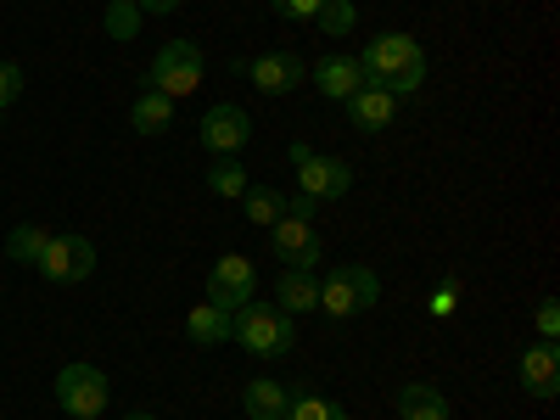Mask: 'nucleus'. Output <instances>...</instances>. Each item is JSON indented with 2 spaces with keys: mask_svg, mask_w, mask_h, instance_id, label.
I'll return each instance as SVG.
<instances>
[{
  "mask_svg": "<svg viewBox=\"0 0 560 420\" xmlns=\"http://www.w3.org/2000/svg\"><path fill=\"white\" fill-rule=\"evenodd\" d=\"M555 331H560V308H555V298H544L538 303V342H555Z\"/></svg>",
  "mask_w": 560,
  "mask_h": 420,
  "instance_id": "29",
  "label": "nucleus"
},
{
  "mask_svg": "<svg viewBox=\"0 0 560 420\" xmlns=\"http://www.w3.org/2000/svg\"><path fill=\"white\" fill-rule=\"evenodd\" d=\"M242 213H247V224H275L280 213H287V197L275 191V185H247V197H242Z\"/></svg>",
  "mask_w": 560,
  "mask_h": 420,
  "instance_id": "22",
  "label": "nucleus"
},
{
  "mask_svg": "<svg viewBox=\"0 0 560 420\" xmlns=\"http://www.w3.org/2000/svg\"><path fill=\"white\" fill-rule=\"evenodd\" d=\"M124 420H158V415H124Z\"/></svg>",
  "mask_w": 560,
  "mask_h": 420,
  "instance_id": "31",
  "label": "nucleus"
},
{
  "mask_svg": "<svg viewBox=\"0 0 560 420\" xmlns=\"http://www.w3.org/2000/svg\"><path fill=\"white\" fill-rule=\"evenodd\" d=\"M308 84L319 90L325 102H353V96H359V84H370V79H364L359 57H342V51H331V57H319V62L308 68Z\"/></svg>",
  "mask_w": 560,
  "mask_h": 420,
  "instance_id": "12",
  "label": "nucleus"
},
{
  "mask_svg": "<svg viewBox=\"0 0 560 420\" xmlns=\"http://www.w3.org/2000/svg\"><path fill=\"white\" fill-rule=\"evenodd\" d=\"M275 308L280 314H319V275L314 269H280L275 280Z\"/></svg>",
  "mask_w": 560,
  "mask_h": 420,
  "instance_id": "15",
  "label": "nucleus"
},
{
  "mask_svg": "<svg viewBox=\"0 0 560 420\" xmlns=\"http://www.w3.org/2000/svg\"><path fill=\"white\" fill-rule=\"evenodd\" d=\"M18 96H23V68L18 62H0V113H7Z\"/></svg>",
  "mask_w": 560,
  "mask_h": 420,
  "instance_id": "27",
  "label": "nucleus"
},
{
  "mask_svg": "<svg viewBox=\"0 0 560 420\" xmlns=\"http://www.w3.org/2000/svg\"><path fill=\"white\" fill-rule=\"evenodd\" d=\"M287 404H292V387H280V382H269V376H258V382L242 387L247 420H280V415H287Z\"/></svg>",
  "mask_w": 560,
  "mask_h": 420,
  "instance_id": "16",
  "label": "nucleus"
},
{
  "mask_svg": "<svg viewBox=\"0 0 560 420\" xmlns=\"http://www.w3.org/2000/svg\"><path fill=\"white\" fill-rule=\"evenodd\" d=\"M45 242H51V230H39V224H18L12 236H7V258H18V264H28V269H34V258L45 253Z\"/></svg>",
  "mask_w": 560,
  "mask_h": 420,
  "instance_id": "23",
  "label": "nucleus"
},
{
  "mask_svg": "<svg viewBox=\"0 0 560 420\" xmlns=\"http://www.w3.org/2000/svg\"><path fill=\"white\" fill-rule=\"evenodd\" d=\"M84 420H102V415H84Z\"/></svg>",
  "mask_w": 560,
  "mask_h": 420,
  "instance_id": "32",
  "label": "nucleus"
},
{
  "mask_svg": "<svg viewBox=\"0 0 560 420\" xmlns=\"http://www.w3.org/2000/svg\"><path fill=\"white\" fill-rule=\"evenodd\" d=\"M34 269H39L45 280H57V287H73V280H90V269H96V247L68 230V236L45 242V253L34 258Z\"/></svg>",
  "mask_w": 560,
  "mask_h": 420,
  "instance_id": "8",
  "label": "nucleus"
},
{
  "mask_svg": "<svg viewBox=\"0 0 560 420\" xmlns=\"http://www.w3.org/2000/svg\"><path fill=\"white\" fill-rule=\"evenodd\" d=\"M280 420H348V409L337 398L314 393V387H292V404H287V415H280Z\"/></svg>",
  "mask_w": 560,
  "mask_h": 420,
  "instance_id": "20",
  "label": "nucleus"
},
{
  "mask_svg": "<svg viewBox=\"0 0 560 420\" xmlns=\"http://www.w3.org/2000/svg\"><path fill=\"white\" fill-rule=\"evenodd\" d=\"M107 7H113V0H107Z\"/></svg>",
  "mask_w": 560,
  "mask_h": 420,
  "instance_id": "33",
  "label": "nucleus"
},
{
  "mask_svg": "<svg viewBox=\"0 0 560 420\" xmlns=\"http://www.w3.org/2000/svg\"><path fill=\"white\" fill-rule=\"evenodd\" d=\"M197 140H202V152H213V158H236L247 140H253V118H247L236 102H219V107L202 113Z\"/></svg>",
  "mask_w": 560,
  "mask_h": 420,
  "instance_id": "10",
  "label": "nucleus"
},
{
  "mask_svg": "<svg viewBox=\"0 0 560 420\" xmlns=\"http://www.w3.org/2000/svg\"><path fill=\"white\" fill-rule=\"evenodd\" d=\"M247 79L264 90V96H292V90H303L308 68H303L298 51H264V57L247 62Z\"/></svg>",
  "mask_w": 560,
  "mask_h": 420,
  "instance_id": "11",
  "label": "nucleus"
},
{
  "mask_svg": "<svg viewBox=\"0 0 560 420\" xmlns=\"http://www.w3.org/2000/svg\"><path fill=\"white\" fill-rule=\"evenodd\" d=\"M247 163L242 158H213V168H208V191L213 197H230V202H242L247 197Z\"/></svg>",
  "mask_w": 560,
  "mask_h": 420,
  "instance_id": "21",
  "label": "nucleus"
},
{
  "mask_svg": "<svg viewBox=\"0 0 560 420\" xmlns=\"http://www.w3.org/2000/svg\"><path fill=\"white\" fill-rule=\"evenodd\" d=\"M348 118H353L359 135H382L398 118V96H393V90H382V84H359V96L348 102Z\"/></svg>",
  "mask_w": 560,
  "mask_h": 420,
  "instance_id": "14",
  "label": "nucleus"
},
{
  "mask_svg": "<svg viewBox=\"0 0 560 420\" xmlns=\"http://www.w3.org/2000/svg\"><path fill=\"white\" fill-rule=\"evenodd\" d=\"M253 298H258V269H253V258H247V253L213 258V269H208V303L224 308V314H236V308L253 303Z\"/></svg>",
  "mask_w": 560,
  "mask_h": 420,
  "instance_id": "6",
  "label": "nucleus"
},
{
  "mask_svg": "<svg viewBox=\"0 0 560 420\" xmlns=\"http://www.w3.org/2000/svg\"><path fill=\"white\" fill-rule=\"evenodd\" d=\"M292 168H298V197H308V202H337L353 185V168L342 158H325V152L303 147V140H292Z\"/></svg>",
  "mask_w": 560,
  "mask_h": 420,
  "instance_id": "4",
  "label": "nucleus"
},
{
  "mask_svg": "<svg viewBox=\"0 0 560 420\" xmlns=\"http://www.w3.org/2000/svg\"><path fill=\"white\" fill-rule=\"evenodd\" d=\"M516 382H522L533 398H555V393H560V353H555V342H533V348H522V359H516Z\"/></svg>",
  "mask_w": 560,
  "mask_h": 420,
  "instance_id": "13",
  "label": "nucleus"
},
{
  "mask_svg": "<svg viewBox=\"0 0 560 420\" xmlns=\"http://www.w3.org/2000/svg\"><path fill=\"white\" fill-rule=\"evenodd\" d=\"M454 409H448V398L432 387V382H409L404 393H398V420H448Z\"/></svg>",
  "mask_w": 560,
  "mask_h": 420,
  "instance_id": "18",
  "label": "nucleus"
},
{
  "mask_svg": "<svg viewBox=\"0 0 560 420\" xmlns=\"http://www.w3.org/2000/svg\"><path fill=\"white\" fill-rule=\"evenodd\" d=\"M140 12H152V18H168V12H179V0H135Z\"/></svg>",
  "mask_w": 560,
  "mask_h": 420,
  "instance_id": "30",
  "label": "nucleus"
},
{
  "mask_svg": "<svg viewBox=\"0 0 560 420\" xmlns=\"http://www.w3.org/2000/svg\"><path fill=\"white\" fill-rule=\"evenodd\" d=\"M314 23H319V34H325V39H342V34H353V23H359V7H353V0H325Z\"/></svg>",
  "mask_w": 560,
  "mask_h": 420,
  "instance_id": "24",
  "label": "nucleus"
},
{
  "mask_svg": "<svg viewBox=\"0 0 560 420\" xmlns=\"http://www.w3.org/2000/svg\"><path fill=\"white\" fill-rule=\"evenodd\" d=\"M140 18H147V12H140L135 0H113V7H107V34L113 39H135L140 34Z\"/></svg>",
  "mask_w": 560,
  "mask_h": 420,
  "instance_id": "25",
  "label": "nucleus"
},
{
  "mask_svg": "<svg viewBox=\"0 0 560 420\" xmlns=\"http://www.w3.org/2000/svg\"><path fill=\"white\" fill-rule=\"evenodd\" d=\"M230 342L247 348L253 359H287L298 348V319L280 314L275 303H242L236 314H230Z\"/></svg>",
  "mask_w": 560,
  "mask_h": 420,
  "instance_id": "2",
  "label": "nucleus"
},
{
  "mask_svg": "<svg viewBox=\"0 0 560 420\" xmlns=\"http://www.w3.org/2000/svg\"><path fill=\"white\" fill-rule=\"evenodd\" d=\"M185 337H191V348H224L230 342V314L213 308V303H197L185 314Z\"/></svg>",
  "mask_w": 560,
  "mask_h": 420,
  "instance_id": "17",
  "label": "nucleus"
},
{
  "mask_svg": "<svg viewBox=\"0 0 560 420\" xmlns=\"http://www.w3.org/2000/svg\"><path fill=\"white\" fill-rule=\"evenodd\" d=\"M427 308H432V319H448V314L459 308V298H454V275H448V280H443V287L432 292V303H427Z\"/></svg>",
  "mask_w": 560,
  "mask_h": 420,
  "instance_id": "28",
  "label": "nucleus"
},
{
  "mask_svg": "<svg viewBox=\"0 0 560 420\" xmlns=\"http://www.w3.org/2000/svg\"><path fill=\"white\" fill-rule=\"evenodd\" d=\"M147 79H152L147 90H163L168 102H185L202 84V51H197L191 39H168L163 51L152 57V73Z\"/></svg>",
  "mask_w": 560,
  "mask_h": 420,
  "instance_id": "5",
  "label": "nucleus"
},
{
  "mask_svg": "<svg viewBox=\"0 0 560 420\" xmlns=\"http://www.w3.org/2000/svg\"><path fill=\"white\" fill-rule=\"evenodd\" d=\"M376 298H382V280H376V269H364V264H337L331 275L319 280V314H331V319H353Z\"/></svg>",
  "mask_w": 560,
  "mask_h": 420,
  "instance_id": "3",
  "label": "nucleus"
},
{
  "mask_svg": "<svg viewBox=\"0 0 560 420\" xmlns=\"http://www.w3.org/2000/svg\"><path fill=\"white\" fill-rule=\"evenodd\" d=\"M359 68H364L370 84L393 90V96H415V90L427 84V73H432L427 45H420L415 34H404V28H387V34L370 39L364 51H359Z\"/></svg>",
  "mask_w": 560,
  "mask_h": 420,
  "instance_id": "1",
  "label": "nucleus"
},
{
  "mask_svg": "<svg viewBox=\"0 0 560 420\" xmlns=\"http://www.w3.org/2000/svg\"><path fill=\"white\" fill-rule=\"evenodd\" d=\"M129 124H135L140 135H163V129L174 124V102L163 96V90H140L135 107H129Z\"/></svg>",
  "mask_w": 560,
  "mask_h": 420,
  "instance_id": "19",
  "label": "nucleus"
},
{
  "mask_svg": "<svg viewBox=\"0 0 560 420\" xmlns=\"http://www.w3.org/2000/svg\"><path fill=\"white\" fill-rule=\"evenodd\" d=\"M269 7H275L280 18H292V23H314L325 0H269Z\"/></svg>",
  "mask_w": 560,
  "mask_h": 420,
  "instance_id": "26",
  "label": "nucleus"
},
{
  "mask_svg": "<svg viewBox=\"0 0 560 420\" xmlns=\"http://www.w3.org/2000/svg\"><path fill=\"white\" fill-rule=\"evenodd\" d=\"M269 258H280L287 269H314V264L325 258V247H319V236H314L308 219L280 213V219L269 224Z\"/></svg>",
  "mask_w": 560,
  "mask_h": 420,
  "instance_id": "9",
  "label": "nucleus"
},
{
  "mask_svg": "<svg viewBox=\"0 0 560 420\" xmlns=\"http://www.w3.org/2000/svg\"><path fill=\"white\" fill-rule=\"evenodd\" d=\"M107 398H113V387H107V376H102L96 364H62V376H57V404H62L68 420L102 415Z\"/></svg>",
  "mask_w": 560,
  "mask_h": 420,
  "instance_id": "7",
  "label": "nucleus"
}]
</instances>
